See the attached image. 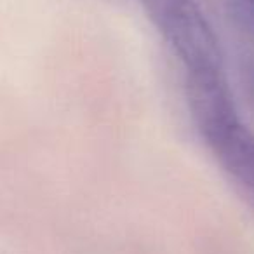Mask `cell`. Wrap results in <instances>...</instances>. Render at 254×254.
Returning <instances> with one entry per match:
<instances>
[{
  "mask_svg": "<svg viewBox=\"0 0 254 254\" xmlns=\"http://www.w3.org/2000/svg\"><path fill=\"white\" fill-rule=\"evenodd\" d=\"M185 92L204 145L254 200V131L237 108L225 71L185 75Z\"/></svg>",
  "mask_w": 254,
  "mask_h": 254,
  "instance_id": "1",
  "label": "cell"
},
{
  "mask_svg": "<svg viewBox=\"0 0 254 254\" xmlns=\"http://www.w3.org/2000/svg\"><path fill=\"white\" fill-rule=\"evenodd\" d=\"M136 2L181 63L185 75L225 71L219 39L195 0Z\"/></svg>",
  "mask_w": 254,
  "mask_h": 254,
  "instance_id": "2",
  "label": "cell"
}]
</instances>
